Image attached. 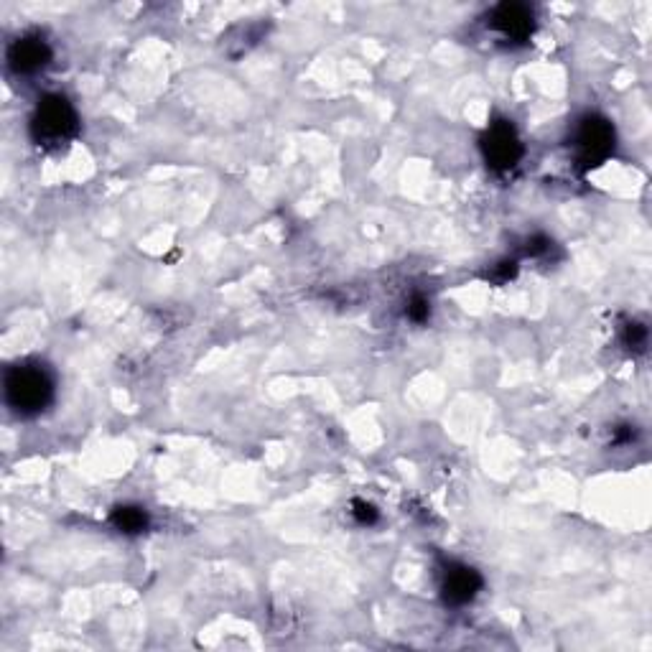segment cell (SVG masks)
Instances as JSON below:
<instances>
[{
  "instance_id": "3",
  "label": "cell",
  "mask_w": 652,
  "mask_h": 652,
  "mask_svg": "<svg viewBox=\"0 0 652 652\" xmlns=\"http://www.w3.org/2000/svg\"><path fill=\"white\" fill-rule=\"evenodd\" d=\"M484 158L489 161V166L495 169H512L518 163L520 153H523V146H520V138L515 133L510 123H497L487 130L482 141Z\"/></svg>"
},
{
  "instance_id": "1",
  "label": "cell",
  "mask_w": 652,
  "mask_h": 652,
  "mask_svg": "<svg viewBox=\"0 0 652 652\" xmlns=\"http://www.w3.org/2000/svg\"><path fill=\"white\" fill-rule=\"evenodd\" d=\"M6 398L21 413L41 411L51 398L49 375L41 367H13L6 375Z\"/></svg>"
},
{
  "instance_id": "9",
  "label": "cell",
  "mask_w": 652,
  "mask_h": 652,
  "mask_svg": "<svg viewBox=\"0 0 652 652\" xmlns=\"http://www.w3.org/2000/svg\"><path fill=\"white\" fill-rule=\"evenodd\" d=\"M428 314H431V306H428L426 298L416 296L411 301V306H408V316H411L413 321H426Z\"/></svg>"
},
{
  "instance_id": "10",
  "label": "cell",
  "mask_w": 652,
  "mask_h": 652,
  "mask_svg": "<svg viewBox=\"0 0 652 652\" xmlns=\"http://www.w3.org/2000/svg\"><path fill=\"white\" fill-rule=\"evenodd\" d=\"M355 507H357L355 515L360 523H372V520H375V507L372 505H367V502H357Z\"/></svg>"
},
{
  "instance_id": "8",
  "label": "cell",
  "mask_w": 652,
  "mask_h": 652,
  "mask_svg": "<svg viewBox=\"0 0 652 652\" xmlns=\"http://www.w3.org/2000/svg\"><path fill=\"white\" fill-rule=\"evenodd\" d=\"M113 525L123 533H141V530H146L148 518L141 507H118L113 512Z\"/></svg>"
},
{
  "instance_id": "5",
  "label": "cell",
  "mask_w": 652,
  "mask_h": 652,
  "mask_svg": "<svg viewBox=\"0 0 652 652\" xmlns=\"http://www.w3.org/2000/svg\"><path fill=\"white\" fill-rule=\"evenodd\" d=\"M49 59L51 49L39 36H23V39L13 41L11 49H8V64L21 74L39 72L49 64Z\"/></svg>"
},
{
  "instance_id": "2",
  "label": "cell",
  "mask_w": 652,
  "mask_h": 652,
  "mask_svg": "<svg viewBox=\"0 0 652 652\" xmlns=\"http://www.w3.org/2000/svg\"><path fill=\"white\" fill-rule=\"evenodd\" d=\"M31 128H34L36 141H67L69 135L77 130V113H74V107L62 95H51L44 102H39Z\"/></svg>"
},
{
  "instance_id": "7",
  "label": "cell",
  "mask_w": 652,
  "mask_h": 652,
  "mask_svg": "<svg viewBox=\"0 0 652 652\" xmlns=\"http://www.w3.org/2000/svg\"><path fill=\"white\" fill-rule=\"evenodd\" d=\"M482 589V579L474 568L469 566H454L446 571L444 579V596L451 604H467L472 602L477 591Z\"/></svg>"
},
{
  "instance_id": "4",
  "label": "cell",
  "mask_w": 652,
  "mask_h": 652,
  "mask_svg": "<svg viewBox=\"0 0 652 652\" xmlns=\"http://www.w3.org/2000/svg\"><path fill=\"white\" fill-rule=\"evenodd\" d=\"M614 146V130L607 120L602 118H586L581 123L579 135H576V148L579 156L586 166H594L602 158H607V153Z\"/></svg>"
},
{
  "instance_id": "6",
  "label": "cell",
  "mask_w": 652,
  "mask_h": 652,
  "mask_svg": "<svg viewBox=\"0 0 652 652\" xmlns=\"http://www.w3.org/2000/svg\"><path fill=\"white\" fill-rule=\"evenodd\" d=\"M492 26L510 41H525L533 34V13L520 3H505L492 13Z\"/></svg>"
}]
</instances>
